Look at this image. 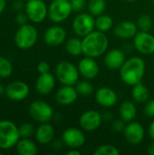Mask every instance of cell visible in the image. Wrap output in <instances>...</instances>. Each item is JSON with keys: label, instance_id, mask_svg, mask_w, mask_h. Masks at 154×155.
I'll list each match as a JSON object with an SVG mask.
<instances>
[{"label": "cell", "instance_id": "obj_22", "mask_svg": "<svg viewBox=\"0 0 154 155\" xmlns=\"http://www.w3.org/2000/svg\"><path fill=\"white\" fill-rule=\"evenodd\" d=\"M54 127L48 124L44 123L41 124L35 131V139L40 144H48L53 142L54 138Z\"/></svg>", "mask_w": 154, "mask_h": 155}, {"label": "cell", "instance_id": "obj_34", "mask_svg": "<svg viewBox=\"0 0 154 155\" xmlns=\"http://www.w3.org/2000/svg\"><path fill=\"white\" fill-rule=\"evenodd\" d=\"M126 122H124L123 119H120V120H114L112 124V128L114 132H117V133H121V132H123L124 129H125V124Z\"/></svg>", "mask_w": 154, "mask_h": 155}, {"label": "cell", "instance_id": "obj_2", "mask_svg": "<svg viewBox=\"0 0 154 155\" xmlns=\"http://www.w3.org/2000/svg\"><path fill=\"white\" fill-rule=\"evenodd\" d=\"M145 70V62L143 59L139 56H133L125 60L120 68V76L124 84L133 86L142 82Z\"/></svg>", "mask_w": 154, "mask_h": 155}, {"label": "cell", "instance_id": "obj_30", "mask_svg": "<svg viewBox=\"0 0 154 155\" xmlns=\"http://www.w3.org/2000/svg\"><path fill=\"white\" fill-rule=\"evenodd\" d=\"M137 26L140 31L149 32L152 26V19L149 15H142L137 20Z\"/></svg>", "mask_w": 154, "mask_h": 155}, {"label": "cell", "instance_id": "obj_49", "mask_svg": "<svg viewBox=\"0 0 154 155\" xmlns=\"http://www.w3.org/2000/svg\"><path fill=\"white\" fill-rule=\"evenodd\" d=\"M152 2H153V3H154V0H152Z\"/></svg>", "mask_w": 154, "mask_h": 155}, {"label": "cell", "instance_id": "obj_39", "mask_svg": "<svg viewBox=\"0 0 154 155\" xmlns=\"http://www.w3.org/2000/svg\"><path fill=\"white\" fill-rule=\"evenodd\" d=\"M13 6H14V8H15V10H17V11L21 10V9L24 7L23 1H22V0H16V1H15V3H14Z\"/></svg>", "mask_w": 154, "mask_h": 155}, {"label": "cell", "instance_id": "obj_13", "mask_svg": "<svg viewBox=\"0 0 154 155\" xmlns=\"http://www.w3.org/2000/svg\"><path fill=\"white\" fill-rule=\"evenodd\" d=\"M123 134L129 143L136 145L143 141L145 131L143 126L140 123L132 121L126 124Z\"/></svg>", "mask_w": 154, "mask_h": 155}, {"label": "cell", "instance_id": "obj_38", "mask_svg": "<svg viewBox=\"0 0 154 155\" xmlns=\"http://www.w3.org/2000/svg\"><path fill=\"white\" fill-rule=\"evenodd\" d=\"M50 70V65L47 62L42 61L37 64V71L39 74H44V73H48Z\"/></svg>", "mask_w": 154, "mask_h": 155}, {"label": "cell", "instance_id": "obj_44", "mask_svg": "<svg viewBox=\"0 0 154 155\" xmlns=\"http://www.w3.org/2000/svg\"><path fill=\"white\" fill-rule=\"evenodd\" d=\"M6 6V0H0V15L5 11Z\"/></svg>", "mask_w": 154, "mask_h": 155}, {"label": "cell", "instance_id": "obj_6", "mask_svg": "<svg viewBox=\"0 0 154 155\" xmlns=\"http://www.w3.org/2000/svg\"><path fill=\"white\" fill-rule=\"evenodd\" d=\"M73 12L70 0H54L48 6V17L54 23L65 21Z\"/></svg>", "mask_w": 154, "mask_h": 155}, {"label": "cell", "instance_id": "obj_16", "mask_svg": "<svg viewBox=\"0 0 154 155\" xmlns=\"http://www.w3.org/2000/svg\"><path fill=\"white\" fill-rule=\"evenodd\" d=\"M66 31L59 25L49 27L44 33V42L50 46H57L62 45L66 39Z\"/></svg>", "mask_w": 154, "mask_h": 155}, {"label": "cell", "instance_id": "obj_36", "mask_svg": "<svg viewBox=\"0 0 154 155\" xmlns=\"http://www.w3.org/2000/svg\"><path fill=\"white\" fill-rule=\"evenodd\" d=\"M143 114L148 117H154V99L149 101L143 109Z\"/></svg>", "mask_w": 154, "mask_h": 155}, {"label": "cell", "instance_id": "obj_1", "mask_svg": "<svg viewBox=\"0 0 154 155\" xmlns=\"http://www.w3.org/2000/svg\"><path fill=\"white\" fill-rule=\"evenodd\" d=\"M109 40L104 32L93 31L82 39L83 54L93 58L103 55L108 49Z\"/></svg>", "mask_w": 154, "mask_h": 155}, {"label": "cell", "instance_id": "obj_20", "mask_svg": "<svg viewBox=\"0 0 154 155\" xmlns=\"http://www.w3.org/2000/svg\"><path fill=\"white\" fill-rule=\"evenodd\" d=\"M126 58L123 51L120 49H112L105 54L104 64L110 70H120Z\"/></svg>", "mask_w": 154, "mask_h": 155}, {"label": "cell", "instance_id": "obj_32", "mask_svg": "<svg viewBox=\"0 0 154 155\" xmlns=\"http://www.w3.org/2000/svg\"><path fill=\"white\" fill-rule=\"evenodd\" d=\"M75 88H76L78 94L81 95H84V96L91 95L93 93V86L88 81L77 82Z\"/></svg>", "mask_w": 154, "mask_h": 155}, {"label": "cell", "instance_id": "obj_37", "mask_svg": "<svg viewBox=\"0 0 154 155\" xmlns=\"http://www.w3.org/2000/svg\"><path fill=\"white\" fill-rule=\"evenodd\" d=\"M29 20L27 15L25 13H22V12H19L16 14L15 15V23L19 25H25L27 24V21Z\"/></svg>", "mask_w": 154, "mask_h": 155}, {"label": "cell", "instance_id": "obj_11", "mask_svg": "<svg viewBox=\"0 0 154 155\" xmlns=\"http://www.w3.org/2000/svg\"><path fill=\"white\" fill-rule=\"evenodd\" d=\"M103 121V115L99 112L95 110H88L80 116L79 125L86 132H93L100 128Z\"/></svg>", "mask_w": 154, "mask_h": 155}, {"label": "cell", "instance_id": "obj_3", "mask_svg": "<svg viewBox=\"0 0 154 155\" xmlns=\"http://www.w3.org/2000/svg\"><path fill=\"white\" fill-rule=\"evenodd\" d=\"M19 128L11 121L0 122V149L9 150L20 140Z\"/></svg>", "mask_w": 154, "mask_h": 155}, {"label": "cell", "instance_id": "obj_48", "mask_svg": "<svg viewBox=\"0 0 154 155\" xmlns=\"http://www.w3.org/2000/svg\"><path fill=\"white\" fill-rule=\"evenodd\" d=\"M0 150H1V149H0ZM2 154V152H1V151H0V155Z\"/></svg>", "mask_w": 154, "mask_h": 155}, {"label": "cell", "instance_id": "obj_42", "mask_svg": "<svg viewBox=\"0 0 154 155\" xmlns=\"http://www.w3.org/2000/svg\"><path fill=\"white\" fill-rule=\"evenodd\" d=\"M63 143H64L63 140H55V141L53 143V147H54V149H55V150H59V149L62 148Z\"/></svg>", "mask_w": 154, "mask_h": 155}, {"label": "cell", "instance_id": "obj_8", "mask_svg": "<svg viewBox=\"0 0 154 155\" xmlns=\"http://www.w3.org/2000/svg\"><path fill=\"white\" fill-rule=\"evenodd\" d=\"M25 12L33 23H41L48 15V7L43 0H27Z\"/></svg>", "mask_w": 154, "mask_h": 155}, {"label": "cell", "instance_id": "obj_45", "mask_svg": "<svg viewBox=\"0 0 154 155\" xmlns=\"http://www.w3.org/2000/svg\"><path fill=\"white\" fill-rule=\"evenodd\" d=\"M148 153L150 155H154V141L151 143V144L148 147Z\"/></svg>", "mask_w": 154, "mask_h": 155}, {"label": "cell", "instance_id": "obj_21", "mask_svg": "<svg viewBox=\"0 0 154 155\" xmlns=\"http://www.w3.org/2000/svg\"><path fill=\"white\" fill-rule=\"evenodd\" d=\"M55 85V79L53 74L49 72L44 74H40L35 82V89L40 94H50Z\"/></svg>", "mask_w": 154, "mask_h": 155}, {"label": "cell", "instance_id": "obj_33", "mask_svg": "<svg viewBox=\"0 0 154 155\" xmlns=\"http://www.w3.org/2000/svg\"><path fill=\"white\" fill-rule=\"evenodd\" d=\"M18 128H19V134L21 138H29L35 134L33 124L29 123H25L21 124Z\"/></svg>", "mask_w": 154, "mask_h": 155}, {"label": "cell", "instance_id": "obj_40", "mask_svg": "<svg viewBox=\"0 0 154 155\" xmlns=\"http://www.w3.org/2000/svg\"><path fill=\"white\" fill-rule=\"evenodd\" d=\"M103 121H106V122H111L113 119V115L112 113L110 112H106L103 114Z\"/></svg>", "mask_w": 154, "mask_h": 155}, {"label": "cell", "instance_id": "obj_17", "mask_svg": "<svg viewBox=\"0 0 154 155\" xmlns=\"http://www.w3.org/2000/svg\"><path fill=\"white\" fill-rule=\"evenodd\" d=\"M78 92L74 85H63L55 94L56 102L64 106L74 104L78 98Z\"/></svg>", "mask_w": 154, "mask_h": 155}, {"label": "cell", "instance_id": "obj_25", "mask_svg": "<svg viewBox=\"0 0 154 155\" xmlns=\"http://www.w3.org/2000/svg\"><path fill=\"white\" fill-rule=\"evenodd\" d=\"M132 96L133 100L137 103L143 104L148 101L150 94L147 86L143 84L142 82L138 83L137 84L133 86V91H132Z\"/></svg>", "mask_w": 154, "mask_h": 155}, {"label": "cell", "instance_id": "obj_19", "mask_svg": "<svg viewBox=\"0 0 154 155\" xmlns=\"http://www.w3.org/2000/svg\"><path fill=\"white\" fill-rule=\"evenodd\" d=\"M138 33L137 24L132 21H123L117 24L113 29V34L115 36L121 39H130L133 38Z\"/></svg>", "mask_w": 154, "mask_h": 155}, {"label": "cell", "instance_id": "obj_7", "mask_svg": "<svg viewBox=\"0 0 154 155\" xmlns=\"http://www.w3.org/2000/svg\"><path fill=\"white\" fill-rule=\"evenodd\" d=\"M30 116L40 124L49 123L54 116V110L52 106L42 100H36L31 103L29 106Z\"/></svg>", "mask_w": 154, "mask_h": 155}, {"label": "cell", "instance_id": "obj_23", "mask_svg": "<svg viewBox=\"0 0 154 155\" xmlns=\"http://www.w3.org/2000/svg\"><path fill=\"white\" fill-rule=\"evenodd\" d=\"M119 113H120L121 119H123L126 123H129V122L133 121V119L136 117L137 109H136L135 104L133 102L124 101L122 103L120 106Z\"/></svg>", "mask_w": 154, "mask_h": 155}, {"label": "cell", "instance_id": "obj_41", "mask_svg": "<svg viewBox=\"0 0 154 155\" xmlns=\"http://www.w3.org/2000/svg\"><path fill=\"white\" fill-rule=\"evenodd\" d=\"M148 134L149 136L151 137V139L154 141V121H152L149 126V130H148Z\"/></svg>", "mask_w": 154, "mask_h": 155}, {"label": "cell", "instance_id": "obj_31", "mask_svg": "<svg viewBox=\"0 0 154 155\" xmlns=\"http://www.w3.org/2000/svg\"><path fill=\"white\" fill-rule=\"evenodd\" d=\"M94 155H119V150L112 144H103L99 146L93 153Z\"/></svg>", "mask_w": 154, "mask_h": 155}, {"label": "cell", "instance_id": "obj_9", "mask_svg": "<svg viewBox=\"0 0 154 155\" xmlns=\"http://www.w3.org/2000/svg\"><path fill=\"white\" fill-rule=\"evenodd\" d=\"M74 32L81 37H84L95 28V19L93 15L87 13L79 14L73 21Z\"/></svg>", "mask_w": 154, "mask_h": 155}, {"label": "cell", "instance_id": "obj_10", "mask_svg": "<svg viewBox=\"0 0 154 155\" xmlns=\"http://www.w3.org/2000/svg\"><path fill=\"white\" fill-rule=\"evenodd\" d=\"M133 45L142 54L150 55L154 54V35L149 32H138L133 37Z\"/></svg>", "mask_w": 154, "mask_h": 155}, {"label": "cell", "instance_id": "obj_14", "mask_svg": "<svg viewBox=\"0 0 154 155\" xmlns=\"http://www.w3.org/2000/svg\"><path fill=\"white\" fill-rule=\"evenodd\" d=\"M62 140L64 144L69 148L78 149L84 144L85 135L80 129L71 127L64 131L62 134Z\"/></svg>", "mask_w": 154, "mask_h": 155}, {"label": "cell", "instance_id": "obj_47", "mask_svg": "<svg viewBox=\"0 0 154 155\" xmlns=\"http://www.w3.org/2000/svg\"><path fill=\"white\" fill-rule=\"evenodd\" d=\"M124 1H127V2H133V1H137V0H124Z\"/></svg>", "mask_w": 154, "mask_h": 155}, {"label": "cell", "instance_id": "obj_5", "mask_svg": "<svg viewBox=\"0 0 154 155\" xmlns=\"http://www.w3.org/2000/svg\"><path fill=\"white\" fill-rule=\"evenodd\" d=\"M79 70L74 64L68 61H62L55 67L56 79L63 85H74L79 79Z\"/></svg>", "mask_w": 154, "mask_h": 155}, {"label": "cell", "instance_id": "obj_27", "mask_svg": "<svg viewBox=\"0 0 154 155\" xmlns=\"http://www.w3.org/2000/svg\"><path fill=\"white\" fill-rule=\"evenodd\" d=\"M113 25V18L108 15H100L97 16L95 19V27L97 30L102 31V32H107L109 31Z\"/></svg>", "mask_w": 154, "mask_h": 155}, {"label": "cell", "instance_id": "obj_35", "mask_svg": "<svg viewBox=\"0 0 154 155\" xmlns=\"http://www.w3.org/2000/svg\"><path fill=\"white\" fill-rule=\"evenodd\" d=\"M73 11L74 12H80L82 11L86 4V0H70Z\"/></svg>", "mask_w": 154, "mask_h": 155}, {"label": "cell", "instance_id": "obj_43", "mask_svg": "<svg viewBox=\"0 0 154 155\" xmlns=\"http://www.w3.org/2000/svg\"><path fill=\"white\" fill-rule=\"evenodd\" d=\"M67 155H81V152L78 151L77 149H74V148H71V150L69 152L66 153Z\"/></svg>", "mask_w": 154, "mask_h": 155}, {"label": "cell", "instance_id": "obj_24", "mask_svg": "<svg viewBox=\"0 0 154 155\" xmlns=\"http://www.w3.org/2000/svg\"><path fill=\"white\" fill-rule=\"evenodd\" d=\"M15 149L20 155H35L37 153L36 144L29 138L20 139L15 145Z\"/></svg>", "mask_w": 154, "mask_h": 155}, {"label": "cell", "instance_id": "obj_18", "mask_svg": "<svg viewBox=\"0 0 154 155\" xmlns=\"http://www.w3.org/2000/svg\"><path fill=\"white\" fill-rule=\"evenodd\" d=\"M80 74L86 79H93L99 73V65L93 57L85 56L78 64Z\"/></svg>", "mask_w": 154, "mask_h": 155}, {"label": "cell", "instance_id": "obj_46", "mask_svg": "<svg viewBox=\"0 0 154 155\" xmlns=\"http://www.w3.org/2000/svg\"><path fill=\"white\" fill-rule=\"evenodd\" d=\"M5 93V88L0 84V96H2Z\"/></svg>", "mask_w": 154, "mask_h": 155}, {"label": "cell", "instance_id": "obj_15", "mask_svg": "<svg viewBox=\"0 0 154 155\" xmlns=\"http://www.w3.org/2000/svg\"><path fill=\"white\" fill-rule=\"evenodd\" d=\"M95 100L103 107L110 108L117 104L118 96L114 90L110 87H101L95 93Z\"/></svg>", "mask_w": 154, "mask_h": 155}, {"label": "cell", "instance_id": "obj_26", "mask_svg": "<svg viewBox=\"0 0 154 155\" xmlns=\"http://www.w3.org/2000/svg\"><path fill=\"white\" fill-rule=\"evenodd\" d=\"M65 49L73 56H78L83 54L82 40L76 37H71L66 41Z\"/></svg>", "mask_w": 154, "mask_h": 155}, {"label": "cell", "instance_id": "obj_12", "mask_svg": "<svg viewBox=\"0 0 154 155\" xmlns=\"http://www.w3.org/2000/svg\"><path fill=\"white\" fill-rule=\"evenodd\" d=\"M30 93L29 86L23 81H15L5 87V95L12 101H23Z\"/></svg>", "mask_w": 154, "mask_h": 155}, {"label": "cell", "instance_id": "obj_28", "mask_svg": "<svg viewBox=\"0 0 154 155\" xmlns=\"http://www.w3.org/2000/svg\"><path fill=\"white\" fill-rule=\"evenodd\" d=\"M105 8H106L105 0H89L88 2L89 13L93 16H98L103 14Z\"/></svg>", "mask_w": 154, "mask_h": 155}, {"label": "cell", "instance_id": "obj_4", "mask_svg": "<svg viewBox=\"0 0 154 155\" xmlns=\"http://www.w3.org/2000/svg\"><path fill=\"white\" fill-rule=\"evenodd\" d=\"M38 38L37 29L32 25H19L18 29L15 34V44L22 50H27L32 48Z\"/></svg>", "mask_w": 154, "mask_h": 155}, {"label": "cell", "instance_id": "obj_29", "mask_svg": "<svg viewBox=\"0 0 154 155\" xmlns=\"http://www.w3.org/2000/svg\"><path fill=\"white\" fill-rule=\"evenodd\" d=\"M13 73V64L7 58L0 55V78H8Z\"/></svg>", "mask_w": 154, "mask_h": 155}]
</instances>
